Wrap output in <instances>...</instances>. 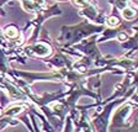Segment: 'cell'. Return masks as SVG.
Segmentation results:
<instances>
[{"mask_svg":"<svg viewBox=\"0 0 138 132\" xmlns=\"http://www.w3.org/2000/svg\"><path fill=\"white\" fill-rule=\"evenodd\" d=\"M109 24H110V25H116V24H117V20H116L115 17H112V19H110Z\"/></svg>","mask_w":138,"mask_h":132,"instance_id":"obj_2","label":"cell"},{"mask_svg":"<svg viewBox=\"0 0 138 132\" xmlns=\"http://www.w3.org/2000/svg\"><path fill=\"white\" fill-rule=\"evenodd\" d=\"M6 35H8L9 37H14V36L16 35L15 29H9V30H6Z\"/></svg>","mask_w":138,"mask_h":132,"instance_id":"obj_1","label":"cell"}]
</instances>
